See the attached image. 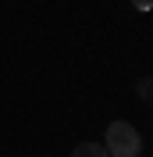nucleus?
I'll return each mask as SVG.
<instances>
[{
	"instance_id": "f257e3e1",
	"label": "nucleus",
	"mask_w": 153,
	"mask_h": 157,
	"mask_svg": "<svg viewBox=\"0 0 153 157\" xmlns=\"http://www.w3.org/2000/svg\"><path fill=\"white\" fill-rule=\"evenodd\" d=\"M103 150H107V157H139L143 136H139L135 125H128V121H114V125H107Z\"/></svg>"
},
{
	"instance_id": "f03ea898",
	"label": "nucleus",
	"mask_w": 153,
	"mask_h": 157,
	"mask_svg": "<svg viewBox=\"0 0 153 157\" xmlns=\"http://www.w3.org/2000/svg\"><path fill=\"white\" fill-rule=\"evenodd\" d=\"M71 157H107V150H103V143H78Z\"/></svg>"
},
{
	"instance_id": "7ed1b4c3",
	"label": "nucleus",
	"mask_w": 153,
	"mask_h": 157,
	"mask_svg": "<svg viewBox=\"0 0 153 157\" xmlns=\"http://www.w3.org/2000/svg\"><path fill=\"white\" fill-rule=\"evenodd\" d=\"M139 97H143L146 104H153V78H143V82H139Z\"/></svg>"
},
{
	"instance_id": "20e7f679",
	"label": "nucleus",
	"mask_w": 153,
	"mask_h": 157,
	"mask_svg": "<svg viewBox=\"0 0 153 157\" xmlns=\"http://www.w3.org/2000/svg\"><path fill=\"white\" fill-rule=\"evenodd\" d=\"M135 11H153V0H132Z\"/></svg>"
}]
</instances>
